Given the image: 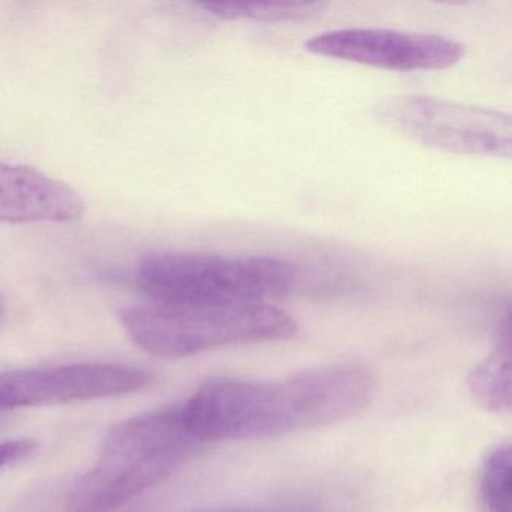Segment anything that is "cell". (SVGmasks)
I'll list each match as a JSON object with an SVG mask.
<instances>
[{"label": "cell", "mask_w": 512, "mask_h": 512, "mask_svg": "<svg viewBox=\"0 0 512 512\" xmlns=\"http://www.w3.org/2000/svg\"><path fill=\"white\" fill-rule=\"evenodd\" d=\"M35 442L32 440H7L0 442V470L17 461L23 460L34 452Z\"/></svg>", "instance_id": "7c38bea8"}, {"label": "cell", "mask_w": 512, "mask_h": 512, "mask_svg": "<svg viewBox=\"0 0 512 512\" xmlns=\"http://www.w3.org/2000/svg\"><path fill=\"white\" fill-rule=\"evenodd\" d=\"M200 442L181 409L134 416L110 430L95 466L67 496L68 512H107L175 473Z\"/></svg>", "instance_id": "7a4b0ae2"}, {"label": "cell", "mask_w": 512, "mask_h": 512, "mask_svg": "<svg viewBox=\"0 0 512 512\" xmlns=\"http://www.w3.org/2000/svg\"><path fill=\"white\" fill-rule=\"evenodd\" d=\"M323 4L275 2V4H211L203 10L221 20H256V22H301L314 19L325 10Z\"/></svg>", "instance_id": "30bf717a"}, {"label": "cell", "mask_w": 512, "mask_h": 512, "mask_svg": "<svg viewBox=\"0 0 512 512\" xmlns=\"http://www.w3.org/2000/svg\"><path fill=\"white\" fill-rule=\"evenodd\" d=\"M121 323L149 355L181 359L218 347L292 338L295 319L271 304L166 305L125 308Z\"/></svg>", "instance_id": "277c9868"}, {"label": "cell", "mask_w": 512, "mask_h": 512, "mask_svg": "<svg viewBox=\"0 0 512 512\" xmlns=\"http://www.w3.org/2000/svg\"><path fill=\"white\" fill-rule=\"evenodd\" d=\"M370 371L332 365L271 382L221 377L203 383L181 409L202 442L262 439L352 418L373 400Z\"/></svg>", "instance_id": "6da1fadb"}, {"label": "cell", "mask_w": 512, "mask_h": 512, "mask_svg": "<svg viewBox=\"0 0 512 512\" xmlns=\"http://www.w3.org/2000/svg\"><path fill=\"white\" fill-rule=\"evenodd\" d=\"M511 346H509V328L500 335L496 349L470 373V392L475 400L496 413H506L511 410Z\"/></svg>", "instance_id": "9c48e42d"}, {"label": "cell", "mask_w": 512, "mask_h": 512, "mask_svg": "<svg viewBox=\"0 0 512 512\" xmlns=\"http://www.w3.org/2000/svg\"><path fill=\"white\" fill-rule=\"evenodd\" d=\"M151 376L128 365L85 362L0 373V412L100 400L139 391Z\"/></svg>", "instance_id": "8992f818"}, {"label": "cell", "mask_w": 512, "mask_h": 512, "mask_svg": "<svg viewBox=\"0 0 512 512\" xmlns=\"http://www.w3.org/2000/svg\"><path fill=\"white\" fill-rule=\"evenodd\" d=\"M8 317V307H7V301H5L4 296H2V293H0V328L5 325V322H7Z\"/></svg>", "instance_id": "4fadbf2b"}, {"label": "cell", "mask_w": 512, "mask_h": 512, "mask_svg": "<svg viewBox=\"0 0 512 512\" xmlns=\"http://www.w3.org/2000/svg\"><path fill=\"white\" fill-rule=\"evenodd\" d=\"M203 512H251V511H239V509H215V511H203Z\"/></svg>", "instance_id": "5bb4252c"}, {"label": "cell", "mask_w": 512, "mask_h": 512, "mask_svg": "<svg viewBox=\"0 0 512 512\" xmlns=\"http://www.w3.org/2000/svg\"><path fill=\"white\" fill-rule=\"evenodd\" d=\"M383 125L430 148L452 154L509 158L511 116L424 95L388 98L376 107Z\"/></svg>", "instance_id": "5b68a950"}, {"label": "cell", "mask_w": 512, "mask_h": 512, "mask_svg": "<svg viewBox=\"0 0 512 512\" xmlns=\"http://www.w3.org/2000/svg\"><path fill=\"white\" fill-rule=\"evenodd\" d=\"M314 55L394 71L446 70L464 56L457 41L439 35L379 28L323 32L305 43Z\"/></svg>", "instance_id": "52a82bcc"}, {"label": "cell", "mask_w": 512, "mask_h": 512, "mask_svg": "<svg viewBox=\"0 0 512 512\" xmlns=\"http://www.w3.org/2000/svg\"><path fill=\"white\" fill-rule=\"evenodd\" d=\"M133 281L154 304H266L289 292L295 269L272 256L164 251L143 256Z\"/></svg>", "instance_id": "3957f363"}, {"label": "cell", "mask_w": 512, "mask_h": 512, "mask_svg": "<svg viewBox=\"0 0 512 512\" xmlns=\"http://www.w3.org/2000/svg\"><path fill=\"white\" fill-rule=\"evenodd\" d=\"M511 446H497L485 458L481 497L487 512H511Z\"/></svg>", "instance_id": "8fae6325"}, {"label": "cell", "mask_w": 512, "mask_h": 512, "mask_svg": "<svg viewBox=\"0 0 512 512\" xmlns=\"http://www.w3.org/2000/svg\"><path fill=\"white\" fill-rule=\"evenodd\" d=\"M82 196L40 170L0 160V224H64L85 214Z\"/></svg>", "instance_id": "ba28073f"}]
</instances>
